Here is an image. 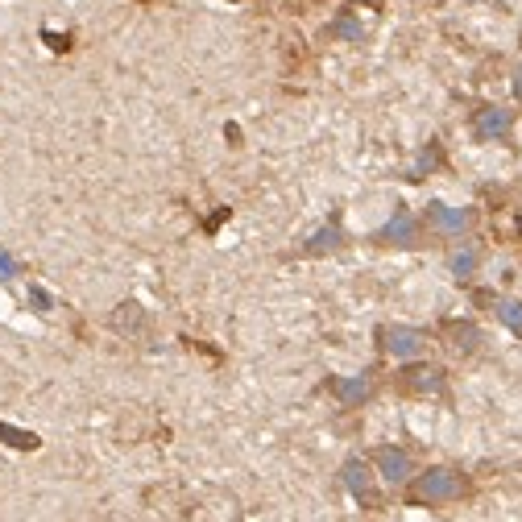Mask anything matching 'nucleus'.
<instances>
[{"label":"nucleus","mask_w":522,"mask_h":522,"mask_svg":"<svg viewBox=\"0 0 522 522\" xmlns=\"http://www.w3.org/2000/svg\"><path fill=\"white\" fill-rule=\"evenodd\" d=\"M469 476L464 473H452V469H431V473L415 476L410 481V494L406 498L419 501V506H448V501L469 498Z\"/></svg>","instance_id":"nucleus-1"},{"label":"nucleus","mask_w":522,"mask_h":522,"mask_svg":"<svg viewBox=\"0 0 522 522\" xmlns=\"http://www.w3.org/2000/svg\"><path fill=\"white\" fill-rule=\"evenodd\" d=\"M398 390H403V394H415V398H435V394L448 390V381H444V373H440L435 365H415V369H403Z\"/></svg>","instance_id":"nucleus-2"},{"label":"nucleus","mask_w":522,"mask_h":522,"mask_svg":"<svg viewBox=\"0 0 522 522\" xmlns=\"http://www.w3.org/2000/svg\"><path fill=\"white\" fill-rule=\"evenodd\" d=\"M431 228L444 233V237H464L473 228V212L469 208H444V203H431Z\"/></svg>","instance_id":"nucleus-3"},{"label":"nucleus","mask_w":522,"mask_h":522,"mask_svg":"<svg viewBox=\"0 0 522 522\" xmlns=\"http://www.w3.org/2000/svg\"><path fill=\"white\" fill-rule=\"evenodd\" d=\"M344 485H348V494H353L365 510H378L381 506V498L373 494V476H369V469H365L361 460H348V464H344Z\"/></svg>","instance_id":"nucleus-4"},{"label":"nucleus","mask_w":522,"mask_h":522,"mask_svg":"<svg viewBox=\"0 0 522 522\" xmlns=\"http://www.w3.org/2000/svg\"><path fill=\"white\" fill-rule=\"evenodd\" d=\"M510 124H514V112H510V108H481L476 120H473V129H476L481 142H498V137H506Z\"/></svg>","instance_id":"nucleus-5"},{"label":"nucleus","mask_w":522,"mask_h":522,"mask_svg":"<svg viewBox=\"0 0 522 522\" xmlns=\"http://www.w3.org/2000/svg\"><path fill=\"white\" fill-rule=\"evenodd\" d=\"M444 340H452L460 353H476V348H485V332L476 328V324H469V319H444Z\"/></svg>","instance_id":"nucleus-6"},{"label":"nucleus","mask_w":522,"mask_h":522,"mask_svg":"<svg viewBox=\"0 0 522 522\" xmlns=\"http://www.w3.org/2000/svg\"><path fill=\"white\" fill-rule=\"evenodd\" d=\"M385 353L419 356L423 353V332H415V328H385Z\"/></svg>","instance_id":"nucleus-7"},{"label":"nucleus","mask_w":522,"mask_h":522,"mask_svg":"<svg viewBox=\"0 0 522 522\" xmlns=\"http://www.w3.org/2000/svg\"><path fill=\"white\" fill-rule=\"evenodd\" d=\"M332 390H336V398H340L344 406H361V403H369V398H373V378H348V381H336Z\"/></svg>","instance_id":"nucleus-8"},{"label":"nucleus","mask_w":522,"mask_h":522,"mask_svg":"<svg viewBox=\"0 0 522 522\" xmlns=\"http://www.w3.org/2000/svg\"><path fill=\"white\" fill-rule=\"evenodd\" d=\"M378 469L385 481H406L410 473V456L403 448H378Z\"/></svg>","instance_id":"nucleus-9"},{"label":"nucleus","mask_w":522,"mask_h":522,"mask_svg":"<svg viewBox=\"0 0 522 522\" xmlns=\"http://www.w3.org/2000/svg\"><path fill=\"white\" fill-rule=\"evenodd\" d=\"M378 240H385V245H410V240H415V215L394 212V220L378 233Z\"/></svg>","instance_id":"nucleus-10"},{"label":"nucleus","mask_w":522,"mask_h":522,"mask_svg":"<svg viewBox=\"0 0 522 522\" xmlns=\"http://www.w3.org/2000/svg\"><path fill=\"white\" fill-rule=\"evenodd\" d=\"M112 328L124 336H133V332H145V315L137 303H120V311L112 315Z\"/></svg>","instance_id":"nucleus-11"},{"label":"nucleus","mask_w":522,"mask_h":522,"mask_svg":"<svg viewBox=\"0 0 522 522\" xmlns=\"http://www.w3.org/2000/svg\"><path fill=\"white\" fill-rule=\"evenodd\" d=\"M340 245H344L340 228H336V224H328V228H319V233H315V237L307 240V249H303V253L319 257V253H332V249H340Z\"/></svg>","instance_id":"nucleus-12"},{"label":"nucleus","mask_w":522,"mask_h":522,"mask_svg":"<svg viewBox=\"0 0 522 522\" xmlns=\"http://www.w3.org/2000/svg\"><path fill=\"white\" fill-rule=\"evenodd\" d=\"M0 444H9V448H21V452H33L42 440L33 435V431H17L9 427V423H0Z\"/></svg>","instance_id":"nucleus-13"},{"label":"nucleus","mask_w":522,"mask_h":522,"mask_svg":"<svg viewBox=\"0 0 522 522\" xmlns=\"http://www.w3.org/2000/svg\"><path fill=\"white\" fill-rule=\"evenodd\" d=\"M498 315H501V324H506L510 332L522 336V303H518V299H506V303H498Z\"/></svg>","instance_id":"nucleus-14"},{"label":"nucleus","mask_w":522,"mask_h":522,"mask_svg":"<svg viewBox=\"0 0 522 522\" xmlns=\"http://www.w3.org/2000/svg\"><path fill=\"white\" fill-rule=\"evenodd\" d=\"M435 166H440V145H427V149H423V158H419L415 170H410V179H423V174L435 170Z\"/></svg>","instance_id":"nucleus-15"},{"label":"nucleus","mask_w":522,"mask_h":522,"mask_svg":"<svg viewBox=\"0 0 522 522\" xmlns=\"http://www.w3.org/2000/svg\"><path fill=\"white\" fill-rule=\"evenodd\" d=\"M476 265V249H464V253H456L452 257V270H456V278H469Z\"/></svg>","instance_id":"nucleus-16"},{"label":"nucleus","mask_w":522,"mask_h":522,"mask_svg":"<svg viewBox=\"0 0 522 522\" xmlns=\"http://www.w3.org/2000/svg\"><path fill=\"white\" fill-rule=\"evenodd\" d=\"M29 299H33V311H50V294H46V290H38V286H33V290H29Z\"/></svg>","instance_id":"nucleus-17"},{"label":"nucleus","mask_w":522,"mask_h":522,"mask_svg":"<svg viewBox=\"0 0 522 522\" xmlns=\"http://www.w3.org/2000/svg\"><path fill=\"white\" fill-rule=\"evenodd\" d=\"M42 38H46L54 50H71V38H67V33H58V38H54V33H42Z\"/></svg>","instance_id":"nucleus-18"},{"label":"nucleus","mask_w":522,"mask_h":522,"mask_svg":"<svg viewBox=\"0 0 522 522\" xmlns=\"http://www.w3.org/2000/svg\"><path fill=\"white\" fill-rule=\"evenodd\" d=\"M9 278H13V261L0 257V282H9Z\"/></svg>","instance_id":"nucleus-19"},{"label":"nucleus","mask_w":522,"mask_h":522,"mask_svg":"<svg viewBox=\"0 0 522 522\" xmlns=\"http://www.w3.org/2000/svg\"><path fill=\"white\" fill-rule=\"evenodd\" d=\"M514 92L522 95V67H518V79H514Z\"/></svg>","instance_id":"nucleus-20"},{"label":"nucleus","mask_w":522,"mask_h":522,"mask_svg":"<svg viewBox=\"0 0 522 522\" xmlns=\"http://www.w3.org/2000/svg\"><path fill=\"white\" fill-rule=\"evenodd\" d=\"M233 4H240V0H233Z\"/></svg>","instance_id":"nucleus-21"},{"label":"nucleus","mask_w":522,"mask_h":522,"mask_svg":"<svg viewBox=\"0 0 522 522\" xmlns=\"http://www.w3.org/2000/svg\"><path fill=\"white\" fill-rule=\"evenodd\" d=\"M518 228H522V224H518Z\"/></svg>","instance_id":"nucleus-22"}]
</instances>
